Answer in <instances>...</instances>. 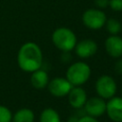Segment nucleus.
Listing matches in <instances>:
<instances>
[{
  "mask_svg": "<svg viewBox=\"0 0 122 122\" xmlns=\"http://www.w3.org/2000/svg\"><path fill=\"white\" fill-rule=\"evenodd\" d=\"M43 63V53L40 47L34 42L24 43L17 53V64L26 72H32L41 69Z\"/></svg>",
  "mask_w": 122,
  "mask_h": 122,
  "instance_id": "1",
  "label": "nucleus"
},
{
  "mask_svg": "<svg viewBox=\"0 0 122 122\" xmlns=\"http://www.w3.org/2000/svg\"><path fill=\"white\" fill-rule=\"evenodd\" d=\"M51 40L55 48L63 52L71 51L77 43L75 33L66 27H60L54 30L51 34Z\"/></svg>",
  "mask_w": 122,
  "mask_h": 122,
  "instance_id": "2",
  "label": "nucleus"
},
{
  "mask_svg": "<svg viewBox=\"0 0 122 122\" xmlns=\"http://www.w3.org/2000/svg\"><path fill=\"white\" fill-rule=\"evenodd\" d=\"M92 70L83 61H77L69 66L66 71V78L72 86H82L91 77Z\"/></svg>",
  "mask_w": 122,
  "mask_h": 122,
  "instance_id": "3",
  "label": "nucleus"
},
{
  "mask_svg": "<svg viewBox=\"0 0 122 122\" xmlns=\"http://www.w3.org/2000/svg\"><path fill=\"white\" fill-rule=\"evenodd\" d=\"M107 21V16L103 10L100 9H88L84 11L82 15V22L85 27L90 30H100L105 26Z\"/></svg>",
  "mask_w": 122,
  "mask_h": 122,
  "instance_id": "4",
  "label": "nucleus"
},
{
  "mask_svg": "<svg viewBox=\"0 0 122 122\" xmlns=\"http://www.w3.org/2000/svg\"><path fill=\"white\" fill-rule=\"evenodd\" d=\"M95 92L98 96L103 99H110L113 97L117 91V85L115 80L111 75H101L95 82Z\"/></svg>",
  "mask_w": 122,
  "mask_h": 122,
  "instance_id": "5",
  "label": "nucleus"
},
{
  "mask_svg": "<svg viewBox=\"0 0 122 122\" xmlns=\"http://www.w3.org/2000/svg\"><path fill=\"white\" fill-rule=\"evenodd\" d=\"M73 86L66 77H54L49 81L47 86L50 93L54 97H64L69 94Z\"/></svg>",
  "mask_w": 122,
  "mask_h": 122,
  "instance_id": "6",
  "label": "nucleus"
},
{
  "mask_svg": "<svg viewBox=\"0 0 122 122\" xmlns=\"http://www.w3.org/2000/svg\"><path fill=\"white\" fill-rule=\"evenodd\" d=\"M83 108L87 115L92 117H98L106 113V102L105 99L100 96H93L88 98Z\"/></svg>",
  "mask_w": 122,
  "mask_h": 122,
  "instance_id": "7",
  "label": "nucleus"
},
{
  "mask_svg": "<svg viewBox=\"0 0 122 122\" xmlns=\"http://www.w3.org/2000/svg\"><path fill=\"white\" fill-rule=\"evenodd\" d=\"M97 44L94 40L92 39H83L79 42L76 43L74 47L75 54L82 58V59H87L94 55L97 51Z\"/></svg>",
  "mask_w": 122,
  "mask_h": 122,
  "instance_id": "8",
  "label": "nucleus"
},
{
  "mask_svg": "<svg viewBox=\"0 0 122 122\" xmlns=\"http://www.w3.org/2000/svg\"><path fill=\"white\" fill-rule=\"evenodd\" d=\"M106 113L113 122H122V97L113 96L106 102Z\"/></svg>",
  "mask_w": 122,
  "mask_h": 122,
  "instance_id": "9",
  "label": "nucleus"
},
{
  "mask_svg": "<svg viewBox=\"0 0 122 122\" xmlns=\"http://www.w3.org/2000/svg\"><path fill=\"white\" fill-rule=\"evenodd\" d=\"M87 99V92L81 86H73L68 94L69 103L73 109L83 108Z\"/></svg>",
  "mask_w": 122,
  "mask_h": 122,
  "instance_id": "10",
  "label": "nucleus"
},
{
  "mask_svg": "<svg viewBox=\"0 0 122 122\" xmlns=\"http://www.w3.org/2000/svg\"><path fill=\"white\" fill-rule=\"evenodd\" d=\"M105 50L112 58L118 59L122 57V37L118 34L110 35L105 40Z\"/></svg>",
  "mask_w": 122,
  "mask_h": 122,
  "instance_id": "11",
  "label": "nucleus"
},
{
  "mask_svg": "<svg viewBox=\"0 0 122 122\" xmlns=\"http://www.w3.org/2000/svg\"><path fill=\"white\" fill-rule=\"evenodd\" d=\"M49 81H50L49 75L45 71H43L41 69H38V70L31 72L30 84L34 89L43 90V89L47 88V86L49 84Z\"/></svg>",
  "mask_w": 122,
  "mask_h": 122,
  "instance_id": "12",
  "label": "nucleus"
},
{
  "mask_svg": "<svg viewBox=\"0 0 122 122\" xmlns=\"http://www.w3.org/2000/svg\"><path fill=\"white\" fill-rule=\"evenodd\" d=\"M11 122H34V112L29 108L19 109L12 114Z\"/></svg>",
  "mask_w": 122,
  "mask_h": 122,
  "instance_id": "13",
  "label": "nucleus"
},
{
  "mask_svg": "<svg viewBox=\"0 0 122 122\" xmlns=\"http://www.w3.org/2000/svg\"><path fill=\"white\" fill-rule=\"evenodd\" d=\"M39 122H61V118L57 111L52 108H46L40 113Z\"/></svg>",
  "mask_w": 122,
  "mask_h": 122,
  "instance_id": "14",
  "label": "nucleus"
},
{
  "mask_svg": "<svg viewBox=\"0 0 122 122\" xmlns=\"http://www.w3.org/2000/svg\"><path fill=\"white\" fill-rule=\"evenodd\" d=\"M105 27H106L107 31L111 35H116L122 30L121 23L118 20H116L115 18H110V19L107 18V21L105 23Z\"/></svg>",
  "mask_w": 122,
  "mask_h": 122,
  "instance_id": "15",
  "label": "nucleus"
},
{
  "mask_svg": "<svg viewBox=\"0 0 122 122\" xmlns=\"http://www.w3.org/2000/svg\"><path fill=\"white\" fill-rule=\"evenodd\" d=\"M12 113L9 108L0 105V122H11Z\"/></svg>",
  "mask_w": 122,
  "mask_h": 122,
  "instance_id": "16",
  "label": "nucleus"
},
{
  "mask_svg": "<svg viewBox=\"0 0 122 122\" xmlns=\"http://www.w3.org/2000/svg\"><path fill=\"white\" fill-rule=\"evenodd\" d=\"M109 6L114 11H122V0H110Z\"/></svg>",
  "mask_w": 122,
  "mask_h": 122,
  "instance_id": "17",
  "label": "nucleus"
},
{
  "mask_svg": "<svg viewBox=\"0 0 122 122\" xmlns=\"http://www.w3.org/2000/svg\"><path fill=\"white\" fill-rule=\"evenodd\" d=\"M109 1L110 0H94V3L98 9H105L109 6Z\"/></svg>",
  "mask_w": 122,
  "mask_h": 122,
  "instance_id": "18",
  "label": "nucleus"
},
{
  "mask_svg": "<svg viewBox=\"0 0 122 122\" xmlns=\"http://www.w3.org/2000/svg\"><path fill=\"white\" fill-rule=\"evenodd\" d=\"M77 122H99L95 117H92V116H90V115H85V116H82L80 117Z\"/></svg>",
  "mask_w": 122,
  "mask_h": 122,
  "instance_id": "19",
  "label": "nucleus"
},
{
  "mask_svg": "<svg viewBox=\"0 0 122 122\" xmlns=\"http://www.w3.org/2000/svg\"><path fill=\"white\" fill-rule=\"evenodd\" d=\"M114 71L117 74L122 75V58H118L114 65Z\"/></svg>",
  "mask_w": 122,
  "mask_h": 122,
  "instance_id": "20",
  "label": "nucleus"
},
{
  "mask_svg": "<svg viewBox=\"0 0 122 122\" xmlns=\"http://www.w3.org/2000/svg\"><path fill=\"white\" fill-rule=\"evenodd\" d=\"M121 95H122V90H121ZM121 97H122V96H121Z\"/></svg>",
  "mask_w": 122,
  "mask_h": 122,
  "instance_id": "21",
  "label": "nucleus"
}]
</instances>
